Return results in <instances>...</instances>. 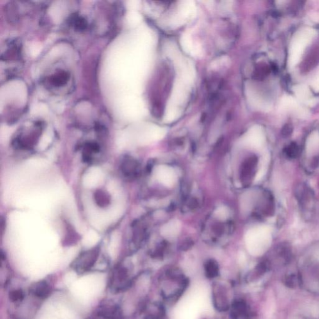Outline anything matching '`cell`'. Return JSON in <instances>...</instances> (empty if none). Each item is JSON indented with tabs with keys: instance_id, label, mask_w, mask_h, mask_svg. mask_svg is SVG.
<instances>
[{
	"instance_id": "44dd1931",
	"label": "cell",
	"mask_w": 319,
	"mask_h": 319,
	"mask_svg": "<svg viewBox=\"0 0 319 319\" xmlns=\"http://www.w3.org/2000/svg\"><path fill=\"white\" fill-rule=\"evenodd\" d=\"M269 267H270V265H269L267 262H263V263L259 264L257 266L256 271H255V274L257 277L261 276V275L265 274L267 272Z\"/></svg>"
},
{
	"instance_id": "52a82bcc",
	"label": "cell",
	"mask_w": 319,
	"mask_h": 319,
	"mask_svg": "<svg viewBox=\"0 0 319 319\" xmlns=\"http://www.w3.org/2000/svg\"><path fill=\"white\" fill-rule=\"evenodd\" d=\"M296 97L300 102L308 106H314L318 102V99L312 96L311 91L304 85L295 86L293 88Z\"/></svg>"
},
{
	"instance_id": "3957f363",
	"label": "cell",
	"mask_w": 319,
	"mask_h": 319,
	"mask_svg": "<svg viewBox=\"0 0 319 319\" xmlns=\"http://www.w3.org/2000/svg\"><path fill=\"white\" fill-rule=\"evenodd\" d=\"M100 248L99 247L82 252L73 262L71 267L78 274H83L94 267L99 258Z\"/></svg>"
},
{
	"instance_id": "7c38bea8",
	"label": "cell",
	"mask_w": 319,
	"mask_h": 319,
	"mask_svg": "<svg viewBox=\"0 0 319 319\" xmlns=\"http://www.w3.org/2000/svg\"><path fill=\"white\" fill-rule=\"evenodd\" d=\"M100 152V146L97 143H86L83 151V159L86 162H92L97 154Z\"/></svg>"
},
{
	"instance_id": "8fae6325",
	"label": "cell",
	"mask_w": 319,
	"mask_h": 319,
	"mask_svg": "<svg viewBox=\"0 0 319 319\" xmlns=\"http://www.w3.org/2000/svg\"><path fill=\"white\" fill-rule=\"evenodd\" d=\"M296 198L302 207L306 206L312 201V193L305 184H300L296 190Z\"/></svg>"
},
{
	"instance_id": "30bf717a",
	"label": "cell",
	"mask_w": 319,
	"mask_h": 319,
	"mask_svg": "<svg viewBox=\"0 0 319 319\" xmlns=\"http://www.w3.org/2000/svg\"><path fill=\"white\" fill-rule=\"evenodd\" d=\"M213 298L216 309L224 311L229 309L228 302L225 289L221 286H216L214 289Z\"/></svg>"
},
{
	"instance_id": "5bb4252c",
	"label": "cell",
	"mask_w": 319,
	"mask_h": 319,
	"mask_svg": "<svg viewBox=\"0 0 319 319\" xmlns=\"http://www.w3.org/2000/svg\"><path fill=\"white\" fill-rule=\"evenodd\" d=\"M94 199L98 206L104 208L108 206L111 202L110 196L104 191L97 190L94 193Z\"/></svg>"
},
{
	"instance_id": "9a60e30c",
	"label": "cell",
	"mask_w": 319,
	"mask_h": 319,
	"mask_svg": "<svg viewBox=\"0 0 319 319\" xmlns=\"http://www.w3.org/2000/svg\"><path fill=\"white\" fill-rule=\"evenodd\" d=\"M25 297L24 293L22 289H15L10 291L9 298L13 303H20L23 300Z\"/></svg>"
},
{
	"instance_id": "7402d4cb",
	"label": "cell",
	"mask_w": 319,
	"mask_h": 319,
	"mask_svg": "<svg viewBox=\"0 0 319 319\" xmlns=\"http://www.w3.org/2000/svg\"><path fill=\"white\" fill-rule=\"evenodd\" d=\"M216 213L218 218L223 220V219L227 218L228 215V211L227 209L224 208V207H221V208L217 209Z\"/></svg>"
},
{
	"instance_id": "e0dca14e",
	"label": "cell",
	"mask_w": 319,
	"mask_h": 319,
	"mask_svg": "<svg viewBox=\"0 0 319 319\" xmlns=\"http://www.w3.org/2000/svg\"><path fill=\"white\" fill-rule=\"evenodd\" d=\"M285 156L290 159H296L299 156V149L296 144H291L285 149Z\"/></svg>"
},
{
	"instance_id": "7a4b0ae2",
	"label": "cell",
	"mask_w": 319,
	"mask_h": 319,
	"mask_svg": "<svg viewBox=\"0 0 319 319\" xmlns=\"http://www.w3.org/2000/svg\"><path fill=\"white\" fill-rule=\"evenodd\" d=\"M132 279L128 268L120 265L117 266L112 273L109 280V289L112 293H122L130 288Z\"/></svg>"
},
{
	"instance_id": "277c9868",
	"label": "cell",
	"mask_w": 319,
	"mask_h": 319,
	"mask_svg": "<svg viewBox=\"0 0 319 319\" xmlns=\"http://www.w3.org/2000/svg\"><path fill=\"white\" fill-rule=\"evenodd\" d=\"M156 177L159 182L167 187H172L177 181L176 173L168 166H159L157 168Z\"/></svg>"
},
{
	"instance_id": "ac0fdd59",
	"label": "cell",
	"mask_w": 319,
	"mask_h": 319,
	"mask_svg": "<svg viewBox=\"0 0 319 319\" xmlns=\"http://www.w3.org/2000/svg\"><path fill=\"white\" fill-rule=\"evenodd\" d=\"M206 274L209 279H213L217 276L218 268L217 265L213 262H209L206 266Z\"/></svg>"
},
{
	"instance_id": "d6986e66",
	"label": "cell",
	"mask_w": 319,
	"mask_h": 319,
	"mask_svg": "<svg viewBox=\"0 0 319 319\" xmlns=\"http://www.w3.org/2000/svg\"><path fill=\"white\" fill-rule=\"evenodd\" d=\"M298 282H299V278L295 274L286 275L284 278V284L288 288H296L297 286Z\"/></svg>"
},
{
	"instance_id": "8992f818",
	"label": "cell",
	"mask_w": 319,
	"mask_h": 319,
	"mask_svg": "<svg viewBox=\"0 0 319 319\" xmlns=\"http://www.w3.org/2000/svg\"><path fill=\"white\" fill-rule=\"evenodd\" d=\"M279 109L281 111L286 113V112H293L294 113L297 114L298 116H302L305 117L307 115L306 111L304 109L300 108L298 102L295 98L289 96V95H284L282 98L279 103Z\"/></svg>"
},
{
	"instance_id": "ba28073f",
	"label": "cell",
	"mask_w": 319,
	"mask_h": 319,
	"mask_svg": "<svg viewBox=\"0 0 319 319\" xmlns=\"http://www.w3.org/2000/svg\"><path fill=\"white\" fill-rule=\"evenodd\" d=\"M181 223L179 220H171L161 228V234L164 238L168 239H174L181 232Z\"/></svg>"
},
{
	"instance_id": "2e32d148",
	"label": "cell",
	"mask_w": 319,
	"mask_h": 319,
	"mask_svg": "<svg viewBox=\"0 0 319 319\" xmlns=\"http://www.w3.org/2000/svg\"><path fill=\"white\" fill-rule=\"evenodd\" d=\"M68 81V75L65 72H61L52 76L51 80L52 84L56 86L65 85Z\"/></svg>"
},
{
	"instance_id": "6da1fadb",
	"label": "cell",
	"mask_w": 319,
	"mask_h": 319,
	"mask_svg": "<svg viewBox=\"0 0 319 319\" xmlns=\"http://www.w3.org/2000/svg\"><path fill=\"white\" fill-rule=\"evenodd\" d=\"M315 35L314 29L305 28L298 31L294 36L289 52L288 66L291 69L299 62L304 50Z\"/></svg>"
},
{
	"instance_id": "9c48e42d",
	"label": "cell",
	"mask_w": 319,
	"mask_h": 319,
	"mask_svg": "<svg viewBox=\"0 0 319 319\" xmlns=\"http://www.w3.org/2000/svg\"><path fill=\"white\" fill-rule=\"evenodd\" d=\"M51 287L48 282L46 281H41L32 285L30 288V293L32 295L40 299H45L50 295L51 293Z\"/></svg>"
},
{
	"instance_id": "ffe728a7",
	"label": "cell",
	"mask_w": 319,
	"mask_h": 319,
	"mask_svg": "<svg viewBox=\"0 0 319 319\" xmlns=\"http://www.w3.org/2000/svg\"><path fill=\"white\" fill-rule=\"evenodd\" d=\"M70 22L74 25L75 28L78 29V30H83L87 26L85 20L83 19V18L77 17V16L73 17L71 20H70Z\"/></svg>"
},
{
	"instance_id": "5b68a950",
	"label": "cell",
	"mask_w": 319,
	"mask_h": 319,
	"mask_svg": "<svg viewBox=\"0 0 319 319\" xmlns=\"http://www.w3.org/2000/svg\"><path fill=\"white\" fill-rule=\"evenodd\" d=\"M98 316L103 319H122L121 309L113 302H106L100 305Z\"/></svg>"
},
{
	"instance_id": "4fadbf2b",
	"label": "cell",
	"mask_w": 319,
	"mask_h": 319,
	"mask_svg": "<svg viewBox=\"0 0 319 319\" xmlns=\"http://www.w3.org/2000/svg\"><path fill=\"white\" fill-rule=\"evenodd\" d=\"M247 314V305L243 300H236L232 304L231 318L232 319H240Z\"/></svg>"
},
{
	"instance_id": "603a6c76",
	"label": "cell",
	"mask_w": 319,
	"mask_h": 319,
	"mask_svg": "<svg viewBox=\"0 0 319 319\" xmlns=\"http://www.w3.org/2000/svg\"><path fill=\"white\" fill-rule=\"evenodd\" d=\"M312 86L316 92H319V72L318 76L314 80L313 83L312 84Z\"/></svg>"
}]
</instances>
